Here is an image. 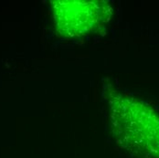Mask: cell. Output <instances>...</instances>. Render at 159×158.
<instances>
[{
	"label": "cell",
	"instance_id": "6da1fadb",
	"mask_svg": "<svg viewBox=\"0 0 159 158\" xmlns=\"http://www.w3.org/2000/svg\"><path fill=\"white\" fill-rule=\"evenodd\" d=\"M116 141L130 151L159 156V119L138 103L119 100L111 105Z\"/></svg>",
	"mask_w": 159,
	"mask_h": 158
},
{
	"label": "cell",
	"instance_id": "7a4b0ae2",
	"mask_svg": "<svg viewBox=\"0 0 159 158\" xmlns=\"http://www.w3.org/2000/svg\"><path fill=\"white\" fill-rule=\"evenodd\" d=\"M112 8L105 1L59 0L53 2V16L60 34L79 38L100 32L111 20Z\"/></svg>",
	"mask_w": 159,
	"mask_h": 158
}]
</instances>
